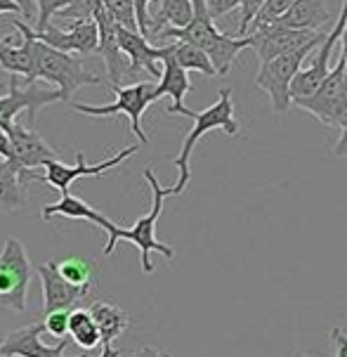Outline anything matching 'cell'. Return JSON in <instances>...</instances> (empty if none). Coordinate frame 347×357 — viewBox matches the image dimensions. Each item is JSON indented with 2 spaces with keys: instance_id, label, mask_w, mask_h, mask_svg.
Listing matches in <instances>:
<instances>
[{
  "instance_id": "obj_1",
  "label": "cell",
  "mask_w": 347,
  "mask_h": 357,
  "mask_svg": "<svg viewBox=\"0 0 347 357\" xmlns=\"http://www.w3.org/2000/svg\"><path fill=\"white\" fill-rule=\"evenodd\" d=\"M194 3V20L182 29L166 26L161 33L156 36L158 40L163 38H175V40H187V43L201 47L210 57L213 66L217 69V76L229 74V69L236 64L241 50L251 47V38H239V36L222 33L215 26V20L210 17L206 0H192Z\"/></svg>"
},
{
  "instance_id": "obj_2",
  "label": "cell",
  "mask_w": 347,
  "mask_h": 357,
  "mask_svg": "<svg viewBox=\"0 0 347 357\" xmlns=\"http://www.w3.org/2000/svg\"><path fill=\"white\" fill-rule=\"evenodd\" d=\"M144 180H147V185L151 187V211L147 215L137 218V222L132 227H118L114 222L111 227H109V241L105 246V256H111L116 244L118 241H130V244H135L139 249V263H142V272L144 275H151L154 272V263H151V251H158L166 260H173L175 258V249H170L168 244H163V241H158L156 237V222L158 218H161V211H163V202H166V197H173L170 195V187H161L158 183V178L154 175L151 168L144 171Z\"/></svg>"
},
{
  "instance_id": "obj_3",
  "label": "cell",
  "mask_w": 347,
  "mask_h": 357,
  "mask_svg": "<svg viewBox=\"0 0 347 357\" xmlns=\"http://www.w3.org/2000/svg\"><path fill=\"white\" fill-rule=\"evenodd\" d=\"M194 121L192 130L187 132L185 142H182V149L180 154L175 156L173 163L178 166L180 171V178H178V185L170 187V195L178 197L182 192L187 190V185H190L192 180V171H190V159H192V152L194 147H196V142L201 140L203 135H208L210 130H224L227 135H239V121L234 116V102H231V90L222 88L220 95H217V102L215 105H210L206 112H192L190 109V116Z\"/></svg>"
},
{
  "instance_id": "obj_4",
  "label": "cell",
  "mask_w": 347,
  "mask_h": 357,
  "mask_svg": "<svg viewBox=\"0 0 347 357\" xmlns=\"http://www.w3.org/2000/svg\"><path fill=\"white\" fill-rule=\"evenodd\" d=\"M33 36V33H31ZM33 81H47L62 95V102H74V95L81 88L100 86L102 78L83 64L81 57L71 52L54 50V47L36 40V71Z\"/></svg>"
},
{
  "instance_id": "obj_5",
  "label": "cell",
  "mask_w": 347,
  "mask_h": 357,
  "mask_svg": "<svg viewBox=\"0 0 347 357\" xmlns=\"http://www.w3.org/2000/svg\"><path fill=\"white\" fill-rule=\"evenodd\" d=\"M326 36L319 40H312V43L302 45V47H298V50H293V52H286V54H282V57L272 59V62L260 64V71H258V76H255V86L263 90V93L270 95L272 109L277 114H286L288 112V107L293 105L291 86H293L295 76L300 74L302 62L309 57V52H312L314 47H319L321 43H324Z\"/></svg>"
},
{
  "instance_id": "obj_6",
  "label": "cell",
  "mask_w": 347,
  "mask_h": 357,
  "mask_svg": "<svg viewBox=\"0 0 347 357\" xmlns=\"http://www.w3.org/2000/svg\"><path fill=\"white\" fill-rule=\"evenodd\" d=\"M116 93V102L111 105H102V107H93V105H78V102H69V107L74 112L88 114V116H114V114H125L130 119V130L132 135L137 137L139 144H147L149 135L142 128V114L151 107V102H156V86L151 81H137L132 86H111Z\"/></svg>"
},
{
  "instance_id": "obj_7",
  "label": "cell",
  "mask_w": 347,
  "mask_h": 357,
  "mask_svg": "<svg viewBox=\"0 0 347 357\" xmlns=\"http://www.w3.org/2000/svg\"><path fill=\"white\" fill-rule=\"evenodd\" d=\"M33 280L31 260L20 239L8 237L0 251V307L24 312L26 310L29 284Z\"/></svg>"
},
{
  "instance_id": "obj_8",
  "label": "cell",
  "mask_w": 347,
  "mask_h": 357,
  "mask_svg": "<svg viewBox=\"0 0 347 357\" xmlns=\"http://www.w3.org/2000/svg\"><path fill=\"white\" fill-rule=\"evenodd\" d=\"M52 102H62L59 90L43 88L38 83H31L22 76H12L8 95L0 98V126L12 123L22 112H29V123H33V119L38 116L43 107L52 105Z\"/></svg>"
},
{
  "instance_id": "obj_9",
  "label": "cell",
  "mask_w": 347,
  "mask_h": 357,
  "mask_svg": "<svg viewBox=\"0 0 347 357\" xmlns=\"http://www.w3.org/2000/svg\"><path fill=\"white\" fill-rule=\"evenodd\" d=\"M139 149V144H132V147H125L121 149L118 154L111 156V159H105L100 163H85V156L83 152L76 154V163L74 166H66L59 159H52L45 163V175H38V183H45L50 187H57L62 195L69 192V187L81 178H93V175H102L105 171H111V168L121 166L125 159H130Z\"/></svg>"
},
{
  "instance_id": "obj_10",
  "label": "cell",
  "mask_w": 347,
  "mask_h": 357,
  "mask_svg": "<svg viewBox=\"0 0 347 357\" xmlns=\"http://www.w3.org/2000/svg\"><path fill=\"white\" fill-rule=\"evenodd\" d=\"M326 31H298V29H282L274 24H263L248 31L253 52L258 54L260 64L272 62L286 52H293L298 47L312 43V40L324 38Z\"/></svg>"
},
{
  "instance_id": "obj_11",
  "label": "cell",
  "mask_w": 347,
  "mask_h": 357,
  "mask_svg": "<svg viewBox=\"0 0 347 357\" xmlns=\"http://www.w3.org/2000/svg\"><path fill=\"white\" fill-rule=\"evenodd\" d=\"M31 33L36 40L54 47V50L81 54V57L95 54L97 47H100V29H97L95 20H74L69 29L50 24V26L43 29V31L31 29Z\"/></svg>"
},
{
  "instance_id": "obj_12",
  "label": "cell",
  "mask_w": 347,
  "mask_h": 357,
  "mask_svg": "<svg viewBox=\"0 0 347 357\" xmlns=\"http://www.w3.org/2000/svg\"><path fill=\"white\" fill-rule=\"evenodd\" d=\"M10 137V161L17 163L20 168L33 171L36 166H45L47 161L59 159L57 152L40 137L38 130H33L31 126L20 123V121H12L5 126Z\"/></svg>"
},
{
  "instance_id": "obj_13",
  "label": "cell",
  "mask_w": 347,
  "mask_h": 357,
  "mask_svg": "<svg viewBox=\"0 0 347 357\" xmlns=\"http://www.w3.org/2000/svg\"><path fill=\"white\" fill-rule=\"evenodd\" d=\"M15 31L22 36L17 38L15 33H8L0 38V66L8 74L22 76L33 83L36 71V38L31 36V26L20 20H15Z\"/></svg>"
},
{
  "instance_id": "obj_14",
  "label": "cell",
  "mask_w": 347,
  "mask_h": 357,
  "mask_svg": "<svg viewBox=\"0 0 347 357\" xmlns=\"http://www.w3.org/2000/svg\"><path fill=\"white\" fill-rule=\"evenodd\" d=\"M95 22H97V29H100V47H97V54H102V59L107 62L109 88L123 86V83L128 81L130 59H128V54L121 50L118 22H116L111 12L105 8V3H102L100 10L95 12Z\"/></svg>"
},
{
  "instance_id": "obj_15",
  "label": "cell",
  "mask_w": 347,
  "mask_h": 357,
  "mask_svg": "<svg viewBox=\"0 0 347 357\" xmlns=\"http://www.w3.org/2000/svg\"><path fill=\"white\" fill-rule=\"evenodd\" d=\"M345 83H347V62L340 57L338 64L333 66V71L328 74V78L319 86V90L305 100H295L293 105L300 107L302 112L316 116L319 119V123L333 128V116H336L338 102H340V98H343Z\"/></svg>"
},
{
  "instance_id": "obj_16",
  "label": "cell",
  "mask_w": 347,
  "mask_h": 357,
  "mask_svg": "<svg viewBox=\"0 0 347 357\" xmlns=\"http://www.w3.org/2000/svg\"><path fill=\"white\" fill-rule=\"evenodd\" d=\"M45 331V324L33 322L22 329H15L5 336L0 355L3 357H64V350L69 348V338H59L57 346H45L40 341V334ZM76 357H88V353H81Z\"/></svg>"
},
{
  "instance_id": "obj_17",
  "label": "cell",
  "mask_w": 347,
  "mask_h": 357,
  "mask_svg": "<svg viewBox=\"0 0 347 357\" xmlns=\"http://www.w3.org/2000/svg\"><path fill=\"white\" fill-rule=\"evenodd\" d=\"M36 272H38L43 284V312L45 314H50L54 310H76L83 301H88L90 291L71 287L50 263L38 265Z\"/></svg>"
},
{
  "instance_id": "obj_18",
  "label": "cell",
  "mask_w": 347,
  "mask_h": 357,
  "mask_svg": "<svg viewBox=\"0 0 347 357\" xmlns=\"http://www.w3.org/2000/svg\"><path fill=\"white\" fill-rule=\"evenodd\" d=\"M118 43L121 50L130 59L128 78H135L139 74H144V71L151 78H161L163 66H158V62H161V47H154L149 43V38H144L139 31H130V29L121 26V24H118Z\"/></svg>"
},
{
  "instance_id": "obj_19",
  "label": "cell",
  "mask_w": 347,
  "mask_h": 357,
  "mask_svg": "<svg viewBox=\"0 0 347 357\" xmlns=\"http://www.w3.org/2000/svg\"><path fill=\"white\" fill-rule=\"evenodd\" d=\"M161 66H163V74H161V81H158V86H156V98L170 95V98H173V105H170L166 112L185 116V114H187L185 95L192 90V83H190V76H187V69H182V66L178 64V59L170 54L168 45L161 47Z\"/></svg>"
},
{
  "instance_id": "obj_20",
  "label": "cell",
  "mask_w": 347,
  "mask_h": 357,
  "mask_svg": "<svg viewBox=\"0 0 347 357\" xmlns=\"http://www.w3.org/2000/svg\"><path fill=\"white\" fill-rule=\"evenodd\" d=\"M328 22H331V12L326 8V0H295V5L286 15L267 24L282 29H298V31H324Z\"/></svg>"
},
{
  "instance_id": "obj_21",
  "label": "cell",
  "mask_w": 347,
  "mask_h": 357,
  "mask_svg": "<svg viewBox=\"0 0 347 357\" xmlns=\"http://www.w3.org/2000/svg\"><path fill=\"white\" fill-rule=\"evenodd\" d=\"M38 183V175L0 154V206L5 211H20L26 204V183Z\"/></svg>"
},
{
  "instance_id": "obj_22",
  "label": "cell",
  "mask_w": 347,
  "mask_h": 357,
  "mask_svg": "<svg viewBox=\"0 0 347 357\" xmlns=\"http://www.w3.org/2000/svg\"><path fill=\"white\" fill-rule=\"evenodd\" d=\"M54 215H64L69 220H88L93 225L102 227L105 232H109V227L114 225V220H109L107 215H102L100 211L93 208L90 204H85L81 197H74V195H62L57 204H47L43 208V220H52Z\"/></svg>"
},
{
  "instance_id": "obj_23",
  "label": "cell",
  "mask_w": 347,
  "mask_h": 357,
  "mask_svg": "<svg viewBox=\"0 0 347 357\" xmlns=\"http://www.w3.org/2000/svg\"><path fill=\"white\" fill-rule=\"evenodd\" d=\"M88 310L93 312L95 322L100 326L102 346H111L116 338L123 336V331L130 326V314H128L123 307L107 303V301H95Z\"/></svg>"
},
{
  "instance_id": "obj_24",
  "label": "cell",
  "mask_w": 347,
  "mask_h": 357,
  "mask_svg": "<svg viewBox=\"0 0 347 357\" xmlns=\"http://www.w3.org/2000/svg\"><path fill=\"white\" fill-rule=\"evenodd\" d=\"M52 268L64 277L71 287L83 289V291H93L97 284V265L93 260H85L81 256H66L59 260H52Z\"/></svg>"
},
{
  "instance_id": "obj_25",
  "label": "cell",
  "mask_w": 347,
  "mask_h": 357,
  "mask_svg": "<svg viewBox=\"0 0 347 357\" xmlns=\"http://www.w3.org/2000/svg\"><path fill=\"white\" fill-rule=\"evenodd\" d=\"M194 20V3L192 0H161L158 15L151 17V31L149 40L156 38L166 26L182 29Z\"/></svg>"
},
{
  "instance_id": "obj_26",
  "label": "cell",
  "mask_w": 347,
  "mask_h": 357,
  "mask_svg": "<svg viewBox=\"0 0 347 357\" xmlns=\"http://www.w3.org/2000/svg\"><path fill=\"white\" fill-rule=\"evenodd\" d=\"M69 336L76 346L83 350H95L102 343L100 326H97L93 312L88 307H76L71 310V322H69Z\"/></svg>"
},
{
  "instance_id": "obj_27",
  "label": "cell",
  "mask_w": 347,
  "mask_h": 357,
  "mask_svg": "<svg viewBox=\"0 0 347 357\" xmlns=\"http://www.w3.org/2000/svg\"><path fill=\"white\" fill-rule=\"evenodd\" d=\"M170 54L178 59V64L187 71H199L203 76H217V69L213 66L210 57L201 47L187 43V40H175L168 45Z\"/></svg>"
},
{
  "instance_id": "obj_28",
  "label": "cell",
  "mask_w": 347,
  "mask_h": 357,
  "mask_svg": "<svg viewBox=\"0 0 347 357\" xmlns=\"http://www.w3.org/2000/svg\"><path fill=\"white\" fill-rule=\"evenodd\" d=\"M105 8L111 12L114 20L121 26L130 29V31H139L137 26V15H135V3L132 0H105Z\"/></svg>"
},
{
  "instance_id": "obj_29",
  "label": "cell",
  "mask_w": 347,
  "mask_h": 357,
  "mask_svg": "<svg viewBox=\"0 0 347 357\" xmlns=\"http://www.w3.org/2000/svg\"><path fill=\"white\" fill-rule=\"evenodd\" d=\"M295 5V0H265L263 8L258 10V15H255V20L251 22V26H248V31H251L253 26H260V24H267V22H274L279 20L282 15H286L291 8ZM248 36V33H246Z\"/></svg>"
},
{
  "instance_id": "obj_30",
  "label": "cell",
  "mask_w": 347,
  "mask_h": 357,
  "mask_svg": "<svg viewBox=\"0 0 347 357\" xmlns=\"http://www.w3.org/2000/svg\"><path fill=\"white\" fill-rule=\"evenodd\" d=\"M105 3V0H74L71 3V8H66L59 12L57 17H62V20H95V12L100 10V5Z\"/></svg>"
},
{
  "instance_id": "obj_31",
  "label": "cell",
  "mask_w": 347,
  "mask_h": 357,
  "mask_svg": "<svg viewBox=\"0 0 347 357\" xmlns=\"http://www.w3.org/2000/svg\"><path fill=\"white\" fill-rule=\"evenodd\" d=\"M69 322H71V310H54L50 314H45V319H43L47 334L57 338L69 336Z\"/></svg>"
},
{
  "instance_id": "obj_32",
  "label": "cell",
  "mask_w": 347,
  "mask_h": 357,
  "mask_svg": "<svg viewBox=\"0 0 347 357\" xmlns=\"http://www.w3.org/2000/svg\"><path fill=\"white\" fill-rule=\"evenodd\" d=\"M265 0H243L241 5V22H239V38H246L248 33V26H251V22L255 20V15H258V10L263 8Z\"/></svg>"
},
{
  "instance_id": "obj_33",
  "label": "cell",
  "mask_w": 347,
  "mask_h": 357,
  "mask_svg": "<svg viewBox=\"0 0 347 357\" xmlns=\"http://www.w3.org/2000/svg\"><path fill=\"white\" fill-rule=\"evenodd\" d=\"M135 3V15H137V26H139V33L144 38H149V31H151V15H149V5L154 0H132Z\"/></svg>"
},
{
  "instance_id": "obj_34",
  "label": "cell",
  "mask_w": 347,
  "mask_h": 357,
  "mask_svg": "<svg viewBox=\"0 0 347 357\" xmlns=\"http://www.w3.org/2000/svg\"><path fill=\"white\" fill-rule=\"evenodd\" d=\"M206 5H208V12L213 20H220V17L229 15L231 10L241 8L243 0H206Z\"/></svg>"
},
{
  "instance_id": "obj_35",
  "label": "cell",
  "mask_w": 347,
  "mask_h": 357,
  "mask_svg": "<svg viewBox=\"0 0 347 357\" xmlns=\"http://www.w3.org/2000/svg\"><path fill=\"white\" fill-rule=\"evenodd\" d=\"M331 346H333V355L336 357H347V334L340 326H333L331 329Z\"/></svg>"
},
{
  "instance_id": "obj_36",
  "label": "cell",
  "mask_w": 347,
  "mask_h": 357,
  "mask_svg": "<svg viewBox=\"0 0 347 357\" xmlns=\"http://www.w3.org/2000/svg\"><path fill=\"white\" fill-rule=\"evenodd\" d=\"M345 126H347V83H345V90H343V98H340V102H338L336 116H333V128L343 130Z\"/></svg>"
},
{
  "instance_id": "obj_37",
  "label": "cell",
  "mask_w": 347,
  "mask_h": 357,
  "mask_svg": "<svg viewBox=\"0 0 347 357\" xmlns=\"http://www.w3.org/2000/svg\"><path fill=\"white\" fill-rule=\"evenodd\" d=\"M130 357H173L170 353H166V350H161V348H151V346H144V348H139L137 353H132Z\"/></svg>"
},
{
  "instance_id": "obj_38",
  "label": "cell",
  "mask_w": 347,
  "mask_h": 357,
  "mask_svg": "<svg viewBox=\"0 0 347 357\" xmlns=\"http://www.w3.org/2000/svg\"><path fill=\"white\" fill-rule=\"evenodd\" d=\"M15 3L22 8V12H24V17H26V20H33V15H38L36 0H15Z\"/></svg>"
},
{
  "instance_id": "obj_39",
  "label": "cell",
  "mask_w": 347,
  "mask_h": 357,
  "mask_svg": "<svg viewBox=\"0 0 347 357\" xmlns=\"http://www.w3.org/2000/svg\"><path fill=\"white\" fill-rule=\"evenodd\" d=\"M333 156H347V126L340 130V137H338L336 147H333Z\"/></svg>"
},
{
  "instance_id": "obj_40",
  "label": "cell",
  "mask_w": 347,
  "mask_h": 357,
  "mask_svg": "<svg viewBox=\"0 0 347 357\" xmlns=\"http://www.w3.org/2000/svg\"><path fill=\"white\" fill-rule=\"evenodd\" d=\"M8 12H20V15H24L15 0H0V15H8Z\"/></svg>"
},
{
  "instance_id": "obj_41",
  "label": "cell",
  "mask_w": 347,
  "mask_h": 357,
  "mask_svg": "<svg viewBox=\"0 0 347 357\" xmlns=\"http://www.w3.org/2000/svg\"><path fill=\"white\" fill-rule=\"evenodd\" d=\"M340 57L347 62V26H345V31H343V38H340Z\"/></svg>"
},
{
  "instance_id": "obj_42",
  "label": "cell",
  "mask_w": 347,
  "mask_h": 357,
  "mask_svg": "<svg viewBox=\"0 0 347 357\" xmlns=\"http://www.w3.org/2000/svg\"><path fill=\"white\" fill-rule=\"evenodd\" d=\"M100 357H121V350H116L111 346H105V350L100 353Z\"/></svg>"
},
{
  "instance_id": "obj_43",
  "label": "cell",
  "mask_w": 347,
  "mask_h": 357,
  "mask_svg": "<svg viewBox=\"0 0 347 357\" xmlns=\"http://www.w3.org/2000/svg\"><path fill=\"white\" fill-rule=\"evenodd\" d=\"M3 341H5V338H3V336H0V348H3Z\"/></svg>"
},
{
  "instance_id": "obj_44",
  "label": "cell",
  "mask_w": 347,
  "mask_h": 357,
  "mask_svg": "<svg viewBox=\"0 0 347 357\" xmlns=\"http://www.w3.org/2000/svg\"><path fill=\"white\" fill-rule=\"evenodd\" d=\"M302 357H312V355H302Z\"/></svg>"
},
{
  "instance_id": "obj_45",
  "label": "cell",
  "mask_w": 347,
  "mask_h": 357,
  "mask_svg": "<svg viewBox=\"0 0 347 357\" xmlns=\"http://www.w3.org/2000/svg\"><path fill=\"white\" fill-rule=\"evenodd\" d=\"M0 357H3V355H0Z\"/></svg>"
}]
</instances>
